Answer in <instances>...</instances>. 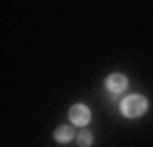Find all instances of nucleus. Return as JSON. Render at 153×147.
Segmentation results:
<instances>
[{"instance_id":"obj_2","label":"nucleus","mask_w":153,"mask_h":147,"mask_svg":"<svg viewBox=\"0 0 153 147\" xmlns=\"http://www.w3.org/2000/svg\"><path fill=\"white\" fill-rule=\"evenodd\" d=\"M92 112L86 104H74L70 108V122L71 125H78V127H86L90 122Z\"/></svg>"},{"instance_id":"obj_1","label":"nucleus","mask_w":153,"mask_h":147,"mask_svg":"<svg viewBox=\"0 0 153 147\" xmlns=\"http://www.w3.org/2000/svg\"><path fill=\"white\" fill-rule=\"evenodd\" d=\"M147 98L141 96V94H131L127 96L123 102H120V110H123V114L125 117H129V119H137V117H141L143 112L147 110Z\"/></svg>"},{"instance_id":"obj_3","label":"nucleus","mask_w":153,"mask_h":147,"mask_svg":"<svg viewBox=\"0 0 153 147\" xmlns=\"http://www.w3.org/2000/svg\"><path fill=\"white\" fill-rule=\"evenodd\" d=\"M127 84H129V80H127V76L125 74H110L108 78H106V90L110 92V94H120L123 90H127Z\"/></svg>"},{"instance_id":"obj_4","label":"nucleus","mask_w":153,"mask_h":147,"mask_svg":"<svg viewBox=\"0 0 153 147\" xmlns=\"http://www.w3.org/2000/svg\"><path fill=\"white\" fill-rule=\"evenodd\" d=\"M74 135H76V131H74V127H71V125H61V127L55 129L53 139H55L57 143H68V141L74 139Z\"/></svg>"},{"instance_id":"obj_5","label":"nucleus","mask_w":153,"mask_h":147,"mask_svg":"<svg viewBox=\"0 0 153 147\" xmlns=\"http://www.w3.org/2000/svg\"><path fill=\"white\" fill-rule=\"evenodd\" d=\"M92 139H94L92 133L84 129L82 133H78V145H80V147H90V145H92Z\"/></svg>"}]
</instances>
